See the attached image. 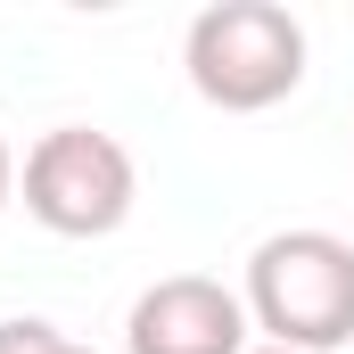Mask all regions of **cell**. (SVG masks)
Segmentation results:
<instances>
[{"instance_id": "1", "label": "cell", "mask_w": 354, "mask_h": 354, "mask_svg": "<svg viewBox=\"0 0 354 354\" xmlns=\"http://www.w3.org/2000/svg\"><path fill=\"white\" fill-rule=\"evenodd\" d=\"M239 305L264 330V346H288V354L354 346V248L338 231H272L248 256Z\"/></svg>"}, {"instance_id": "2", "label": "cell", "mask_w": 354, "mask_h": 354, "mask_svg": "<svg viewBox=\"0 0 354 354\" xmlns=\"http://www.w3.org/2000/svg\"><path fill=\"white\" fill-rule=\"evenodd\" d=\"M189 91L223 115H264L305 83V25L280 0H214L189 17L181 41Z\"/></svg>"}, {"instance_id": "3", "label": "cell", "mask_w": 354, "mask_h": 354, "mask_svg": "<svg viewBox=\"0 0 354 354\" xmlns=\"http://www.w3.org/2000/svg\"><path fill=\"white\" fill-rule=\"evenodd\" d=\"M140 198V165L115 132L99 124H58L25 149V214L58 239H107L124 231Z\"/></svg>"}, {"instance_id": "4", "label": "cell", "mask_w": 354, "mask_h": 354, "mask_svg": "<svg viewBox=\"0 0 354 354\" xmlns=\"http://www.w3.org/2000/svg\"><path fill=\"white\" fill-rule=\"evenodd\" d=\"M256 322L239 305V288L206 280V272H174L149 280L124 313V354H248Z\"/></svg>"}, {"instance_id": "5", "label": "cell", "mask_w": 354, "mask_h": 354, "mask_svg": "<svg viewBox=\"0 0 354 354\" xmlns=\"http://www.w3.org/2000/svg\"><path fill=\"white\" fill-rule=\"evenodd\" d=\"M0 354H99V346L66 338V330L41 322V313H17V322H0Z\"/></svg>"}, {"instance_id": "6", "label": "cell", "mask_w": 354, "mask_h": 354, "mask_svg": "<svg viewBox=\"0 0 354 354\" xmlns=\"http://www.w3.org/2000/svg\"><path fill=\"white\" fill-rule=\"evenodd\" d=\"M17 198V157H8V140H0V206Z\"/></svg>"}, {"instance_id": "7", "label": "cell", "mask_w": 354, "mask_h": 354, "mask_svg": "<svg viewBox=\"0 0 354 354\" xmlns=\"http://www.w3.org/2000/svg\"><path fill=\"white\" fill-rule=\"evenodd\" d=\"M248 354H288V346H248Z\"/></svg>"}]
</instances>
